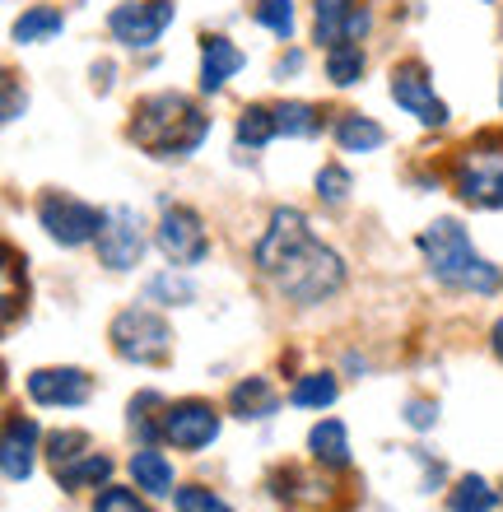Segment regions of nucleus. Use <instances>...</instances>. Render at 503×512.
<instances>
[{"label": "nucleus", "mask_w": 503, "mask_h": 512, "mask_svg": "<svg viewBox=\"0 0 503 512\" xmlns=\"http://www.w3.org/2000/svg\"><path fill=\"white\" fill-rule=\"evenodd\" d=\"M257 266L275 280V289L294 303H322L345 284V261L322 247L299 210H275L271 229L257 243Z\"/></svg>", "instance_id": "obj_1"}, {"label": "nucleus", "mask_w": 503, "mask_h": 512, "mask_svg": "<svg viewBox=\"0 0 503 512\" xmlns=\"http://www.w3.org/2000/svg\"><path fill=\"white\" fill-rule=\"evenodd\" d=\"M126 135L154 159H187L210 135V117L187 94H150L136 103Z\"/></svg>", "instance_id": "obj_2"}, {"label": "nucleus", "mask_w": 503, "mask_h": 512, "mask_svg": "<svg viewBox=\"0 0 503 512\" xmlns=\"http://www.w3.org/2000/svg\"><path fill=\"white\" fill-rule=\"evenodd\" d=\"M420 252L434 270V280H443L448 289H471V294H494L499 289V270L471 247L466 229L457 219H438L420 233Z\"/></svg>", "instance_id": "obj_3"}, {"label": "nucleus", "mask_w": 503, "mask_h": 512, "mask_svg": "<svg viewBox=\"0 0 503 512\" xmlns=\"http://www.w3.org/2000/svg\"><path fill=\"white\" fill-rule=\"evenodd\" d=\"M452 187L466 205L503 210V131H480L452 163Z\"/></svg>", "instance_id": "obj_4"}, {"label": "nucleus", "mask_w": 503, "mask_h": 512, "mask_svg": "<svg viewBox=\"0 0 503 512\" xmlns=\"http://www.w3.org/2000/svg\"><path fill=\"white\" fill-rule=\"evenodd\" d=\"M112 350L131 359V364H164L173 350V331L159 312L150 308H131L112 322Z\"/></svg>", "instance_id": "obj_5"}, {"label": "nucleus", "mask_w": 503, "mask_h": 512, "mask_svg": "<svg viewBox=\"0 0 503 512\" xmlns=\"http://www.w3.org/2000/svg\"><path fill=\"white\" fill-rule=\"evenodd\" d=\"M38 219L42 229L52 233L61 247H80L94 243L98 229H103V215H98L89 201H75V196H61V191H47L38 201Z\"/></svg>", "instance_id": "obj_6"}, {"label": "nucleus", "mask_w": 503, "mask_h": 512, "mask_svg": "<svg viewBox=\"0 0 503 512\" xmlns=\"http://www.w3.org/2000/svg\"><path fill=\"white\" fill-rule=\"evenodd\" d=\"M154 238H159V252H164L173 266H201L205 252H210V238H205L201 215L187 210V205H168Z\"/></svg>", "instance_id": "obj_7"}, {"label": "nucleus", "mask_w": 503, "mask_h": 512, "mask_svg": "<svg viewBox=\"0 0 503 512\" xmlns=\"http://www.w3.org/2000/svg\"><path fill=\"white\" fill-rule=\"evenodd\" d=\"M392 98H396V108H406L420 126L448 122V108H443V98L434 94V80H429V70H424L420 61L392 66Z\"/></svg>", "instance_id": "obj_8"}, {"label": "nucleus", "mask_w": 503, "mask_h": 512, "mask_svg": "<svg viewBox=\"0 0 503 512\" xmlns=\"http://www.w3.org/2000/svg\"><path fill=\"white\" fill-rule=\"evenodd\" d=\"M168 24H173V0H131V5H117L108 19L112 38L126 47H154Z\"/></svg>", "instance_id": "obj_9"}, {"label": "nucleus", "mask_w": 503, "mask_h": 512, "mask_svg": "<svg viewBox=\"0 0 503 512\" xmlns=\"http://www.w3.org/2000/svg\"><path fill=\"white\" fill-rule=\"evenodd\" d=\"M98 261L108 270H131L140 261V252H145V233H140V215L136 210H126V205H117V210H108L103 215V229H98Z\"/></svg>", "instance_id": "obj_10"}, {"label": "nucleus", "mask_w": 503, "mask_h": 512, "mask_svg": "<svg viewBox=\"0 0 503 512\" xmlns=\"http://www.w3.org/2000/svg\"><path fill=\"white\" fill-rule=\"evenodd\" d=\"M164 438L173 447H182V452H201V447H210L219 438V415L215 405L205 401H177V405H164Z\"/></svg>", "instance_id": "obj_11"}, {"label": "nucleus", "mask_w": 503, "mask_h": 512, "mask_svg": "<svg viewBox=\"0 0 503 512\" xmlns=\"http://www.w3.org/2000/svg\"><path fill=\"white\" fill-rule=\"evenodd\" d=\"M313 14H317V42H327V52L340 47V42H359L368 33V10L359 0H317Z\"/></svg>", "instance_id": "obj_12"}, {"label": "nucleus", "mask_w": 503, "mask_h": 512, "mask_svg": "<svg viewBox=\"0 0 503 512\" xmlns=\"http://www.w3.org/2000/svg\"><path fill=\"white\" fill-rule=\"evenodd\" d=\"M89 391H94V382L80 368H38V373H28V396L38 405H84Z\"/></svg>", "instance_id": "obj_13"}, {"label": "nucleus", "mask_w": 503, "mask_h": 512, "mask_svg": "<svg viewBox=\"0 0 503 512\" xmlns=\"http://www.w3.org/2000/svg\"><path fill=\"white\" fill-rule=\"evenodd\" d=\"M243 61L247 56L238 52L229 38H205V47H201V89L205 94H219V89L243 70Z\"/></svg>", "instance_id": "obj_14"}, {"label": "nucleus", "mask_w": 503, "mask_h": 512, "mask_svg": "<svg viewBox=\"0 0 503 512\" xmlns=\"http://www.w3.org/2000/svg\"><path fill=\"white\" fill-rule=\"evenodd\" d=\"M33 438H38L33 419H10V429H5V480H14V485L33 475Z\"/></svg>", "instance_id": "obj_15"}, {"label": "nucleus", "mask_w": 503, "mask_h": 512, "mask_svg": "<svg viewBox=\"0 0 503 512\" xmlns=\"http://www.w3.org/2000/svg\"><path fill=\"white\" fill-rule=\"evenodd\" d=\"M229 405H233V415L238 419H271L275 405H280V396H275V387L266 378H247L229 391Z\"/></svg>", "instance_id": "obj_16"}, {"label": "nucleus", "mask_w": 503, "mask_h": 512, "mask_svg": "<svg viewBox=\"0 0 503 512\" xmlns=\"http://www.w3.org/2000/svg\"><path fill=\"white\" fill-rule=\"evenodd\" d=\"M308 447H313V457L331 471H345L350 466V438H345V424L340 419H322L313 433H308Z\"/></svg>", "instance_id": "obj_17"}, {"label": "nucleus", "mask_w": 503, "mask_h": 512, "mask_svg": "<svg viewBox=\"0 0 503 512\" xmlns=\"http://www.w3.org/2000/svg\"><path fill=\"white\" fill-rule=\"evenodd\" d=\"M131 475H136V489H145V494H173V461L154 447H140L131 457Z\"/></svg>", "instance_id": "obj_18"}, {"label": "nucleus", "mask_w": 503, "mask_h": 512, "mask_svg": "<svg viewBox=\"0 0 503 512\" xmlns=\"http://www.w3.org/2000/svg\"><path fill=\"white\" fill-rule=\"evenodd\" d=\"M387 135L373 117H359V112H340L336 117V145L350 149V154H368V149H378Z\"/></svg>", "instance_id": "obj_19"}, {"label": "nucleus", "mask_w": 503, "mask_h": 512, "mask_svg": "<svg viewBox=\"0 0 503 512\" xmlns=\"http://www.w3.org/2000/svg\"><path fill=\"white\" fill-rule=\"evenodd\" d=\"M448 508L452 512H494L499 508V489H490L480 475H466V480H457V489L448 494Z\"/></svg>", "instance_id": "obj_20"}, {"label": "nucleus", "mask_w": 503, "mask_h": 512, "mask_svg": "<svg viewBox=\"0 0 503 512\" xmlns=\"http://www.w3.org/2000/svg\"><path fill=\"white\" fill-rule=\"evenodd\" d=\"M271 135H280V126H275V108H261V103L243 108V117H238V145L261 149Z\"/></svg>", "instance_id": "obj_21"}, {"label": "nucleus", "mask_w": 503, "mask_h": 512, "mask_svg": "<svg viewBox=\"0 0 503 512\" xmlns=\"http://www.w3.org/2000/svg\"><path fill=\"white\" fill-rule=\"evenodd\" d=\"M61 10H52V5H33V10L14 24V42H47V38H56L61 33Z\"/></svg>", "instance_id": "obj_22"}, {"label": "nucleus", "mask_w": 503, "mask_h": 512, "mask_svg": "<svg viewBox=\"0 0 503 512\" xmlns=\"http://www.w3.org/2000/svg\"><path fill=\"white\" fill-rule=\"evenodd\" d=\"M275 126H280V135L308 140V135L322 131V112H317L313 103H280V108H275Z\"/></svg>", "instance_id": "obj_23"}, {"label": "nucleus", "mask_w": 503, "mask_h": 512, "mask_svg": "<svg viewBox=\"0 0 503 512\" xmlns=\"http://www.w3.org/2000/svg\"><path fill=\"white\" fill-rule=\"evenodd\" d=\"M108 475H112V457H98L94 452V457H80V461H70V466H61L56 480L66 489H84V485H103Z\"/></svg>", "instance_id": "obj_24"}, {"label": "nucleus", "mask_w": 503, "mask_h": 512, "mask_svg": "<svg viewBox=\"0 0 503 512\" xmlns=\"http://www.w3.org/2000/svg\"><path fill=\"white\" fill-rule=\"evenodd\" d=\"M364 75V52H359V42H340V47H331L327 52V80L331 84H354Z\"/></svg>", "instance_id": "obj_25"}, {"label": "nucleus", "mask_w": 503, "mask_h": 512, "mask_svg": "<svg viewBox=\"0 0 503 512\" xmlns=\"http://www.w3.org/2000/svg\"><path fill=\"white\" fill-rule=\"evenodd\" d=\"M336 378H331V373H308V378H299L294 382V391H289V401L294 405H317V410H322V405H331L336 401Z\"/></svg>", "instance_id": "obj_26"}, {"label": "nucleus", "mask_w": 503, "mask_h": 512, "mask_svg": "<svg viewBox=\"0 0 503 512\" xmlns=\"http://www.w3.org/2000/svg\"><path fill=\"white\" fill-rule=\"evenodd\" d=\"M317 196L327 205H345V196H350V173H345L340 163H327V168L317 173Z\"/></svg>", "instance_id": "obj_27"}, {"label": "nucleus", "mask_w": 503, "mask_h": 512, "mask_svg": "<svg viewBox=\"0 0 503 512\" xmlns=\"http://www.w3.org/2000/svg\"><path fill=\"white\" fill-rule=\"evenodd\" d=\"M257 24H266L275 38H289V33H294V5H289V0H261Z\"/></svg>", "instance_id": "obj_28"}, {"label": "nucleus", "mask_w": 503, "mask_h": 512, "mask_svg": "<svg viewBox=\"0 0 503 512\" xmlns=\"http://www.w3.org/2000/svg\"><path fill=\"white\" fill-rule=\"evenodd\" d=\"M177 512H233V508L224 499H215L210 489L187 485V489H177Z\"/></svg>", "instance_id": "obj_29"}, {"label": "nucleus", "mask_w": 503, "mask_h": 512, "mask_svg": "<svg viewBox=\"0 0 503 512\" xmlns=\"http://www.w3.org/2000/svg\"><path fill=\"white\" fill-rule=\"evenodd\" d=\"M94 512H150V503L136 499L131 489H103L94 503Z\"/></svg>", "instance_id": "obj_30"}, {"label": "nucleus", "mask_w": 503, "mask_h": 512, "mask_svg": "<svg viewBox=\"0 0 503 512\" xmlns=\"http://www.w3.org/2000/svg\"><path fill=\"white\" fill-rule=\"evenodd\" d=\"M52 466L61 471V466H70V461H80V447H89V438L84 433H52Z\"/></svg>", "instance_id": "obj_31"}, {"label": "nucleus", "mask_w": 503, "mask_h": 512, "mask_svg": "<svg viewBox=\"0 0 503 512\" xmlns=\"http://www.w3.org/2000/svg\"><path fill=\"white\" fill-rule=\"evenodd\" d=\"M406 419H410V429H429V424L438 419V410L429 401H410L406 405Z\"/></svg>", "instance_id": "obj_32"}, {"label": "nucleus", "mask_w": 503, "mask_h": 512, "mask_svg": "<svg viewBox=\"0 0 503 512\" xmlns=\"http://www.w3.org/2000/svg\"><path fill=\"white\" fill-rule=\"evenodd\" d=\"M159 294H168V298H191V289H187L182 280H173V275H164V280L150 284V298H159Z\"/></svg>", "instance_id": "obj_33"}, {"label": "nucleus", "mask_w": 503, "mask_h": 512, "mask_svg": "<svg viewBox=\"0 0 503 512\" xmlns=\"http://www.w3.org/2000/svg\"><path fill=\"white\" fill-rule=\"evenodd\" d=\"M494 354H499V359H503V322L494 326Z\"/></svg>", "instance_id": "obj_34"}, {"label": "nucleus", "mask_w": 503, "mask_h": 512, "mask_svg": "<svg viewBox=\"0 0 503 512\" xmlns=\"http://www.w3.org/2000/svg\"><path fill=\"white\" fill-rule=\"evenodd\" d=\"M499 98H503V84H499Z\"/></svg>", "instance_id": "obj_35"}]
</instances>
